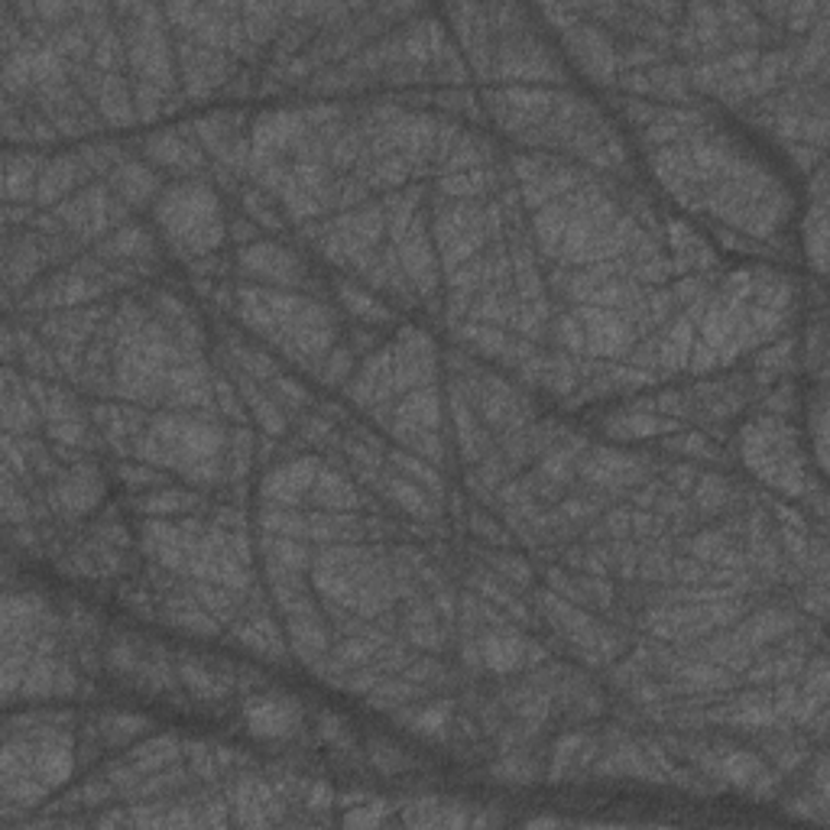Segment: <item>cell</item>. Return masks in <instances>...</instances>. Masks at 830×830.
Wrapping results in <instances>:
<instances>
[{"label": "cell", "instance_id": "6da1fadb", "mask_svg": "<svg viewBox=\"0 0 830 830\" xmlns=\"http://www.w3.org/2000/svg\"><path fill=\"white\" fill-rule=\"evenodd\" d=\"M159 221L166 234L186 253H208L221 240V211L205 186H179L159 202Z\"/></svg>", "mask_w": 830, "mask_h": 830}, {"label": "cell", "instance_id": "7a4b0ae2", "mask_svg": "<svg viewBox=\"0 0 830 830\" xmlns=\"http://www.w3.org/2000/svg\"><path fill=\"white\" fill-rule=\"evenodd\" d=\"M746 461L769 484H775L788 494H798L805 487V471H802L795 441L769 422H756L746 428Z\"/></svg>", "mask_w": 830, "mask_h": 830}, {"label": "cell", "instance_id": "3957f363", "mask_svg": "<svg viewBox=\"0 0 830 830\" xmlns=\"http://www.w3.org/2000/svg\"><path fill=\"white\" fill-rule=\"evenodd\" d=\"M247 721L260 736H286L299 726V708L286 698H257L247 704Z\"/></svg>", "mask_w": 830, "mask_h": 830}, {"label": "cell", "instance_id": "277c9868", "mask_svg": "<svg viewBox=\"0 0 830 830\" xmlns=\"http://www.w3.org/2000/svg\"><path fill=\"white\" fill-rule=\"evenodd\" d=\"M581 318H584V344L594 354H620L629 344V328L617 315L588 309Z\"/></svg>", "mask_w": 830, "mask_h": 830}, {"label": "cell", "instance_id": "5b68a950", "mask_svg": "<svg viewBox=\"0 0 830 830\" xmlns=\"http://www.w3.org/2000/svg\"><path fill=\"white\" fill-rule=\"evenodd\" d=\"M98 497H102V484H98V477L95 474H88V471H75L69 481H62V487H59V503L69 510V513H85L88 507H95L98 503Z\"/></svg>", "mask_w": 830, "mask_h": 830}, {"label": "cell", "instance_id": "8992f818", "mask_svg": "<svg viewBox=\"0 0 830 830\" xmlns=\"http://www.w3.org/2000/svg\"><path fill=\"white\" fill-rule=\"evenodd\" d=\"M484 659H487V665L494 672H513L525 659V645H522V639H517V636L497 632V636L484 639Z\"/></svg>", "mask_w": 830, "mask_h": 830}, {"label": "cell", "instance_id": "52a82bcc", "mask_svg": "<svg viewBox=\"0 0 830 830\" xmlns=\"http://www.w3.org/2000/svg\"><path fill=\"white\" fill-rule=\"evenodd\" d=\"M72 182H79V159H56L36 182L39 189V202H52L59 199Z\"/></svg>", "mask_w": 830, "mask_h": 830}, {"label": "cell", "instance_id": "ba28073f", "mask_svg": "<svg viewBox=\"0 0 830 830\" xmlns=\"http://www.w3.org/2000/svg\"><path fill=\"white\" fill-rule=\"evenodd\" d=\"M120 189L137 202V199H146V195H153V176L143 169V166H127L123 173H120Z\"/></svg>", "mask_w": 830, "mask_h": 830}]
</instances>
